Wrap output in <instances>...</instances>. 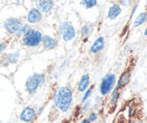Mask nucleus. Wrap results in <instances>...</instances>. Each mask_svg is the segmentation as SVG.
Instances as JSON below:
<instances>
[{"label":"nucleus","mask_w":147,"mask_h":123,"mask_svg":"<svg viewBox=\"0 0 147 123\" xmlns=\"http://www.w3.org/2000/svg\"><path fill=\"white\" fill-rule=\"evenodd\" d=\"M53 101L55 106L62 112H67L73 101V94L71 90L66 86L58 88L55 92Z\"/></svg>","instance_id":"obj_1"},{"label":"nucleus","mask_w":147,"mask_h":123,"mask_svg":"<svg viewBox=\"0 0 147 123\" xmlns=\"http://www.w3.org/2000/svg\"><path fill=\"white\" fill-rule=\"evenodd\" d=\"M42 35L39 30L30 28L23 36V43L27 47H37L42 42Z\"/></svg>","instance_id":"obj_2"},{"label":"nucleus","mask_w":147,"mask_h":123,"mask_svg":"<svg viewBox=\"0 0 147 123\" xmlns=\"http://www.w3.org/2000/svg\"><path fill=\"white\" fill-rule=\"evenodd\" d=\"M45 81V78L41 73H34L30 76L26 82V87L30 94H34L37 90L39 86L42 84Z\"/></svg>","instance_id":"obj_3"},{"label":"nucleus","mask_w":147,"mask_h":123,"mask_svg":"<svg viewBox=\"0 0 147 123\" xmlns=\"http://www.w3.org/2000/svg\"><path fill=\"white\" fill-rule=\"evenodd\" d=\"M116 82V76L109 73L103 77L100 85V92L102 95H107L113 89Z\"/></svg>","instance_id":"obj_4"},{"label":"nucleus","mask_w":147,"mask_h":123,"mask_svg":"<svg viewBox=\"0 0 147 123\" xmlns=\"http://www.w3.org/2000/svg\"><path fill=\"white\" fill-rule=\"evenodd\" d=\"M60 33L62 38L64 41L68 42L75 38L76 35V32L73 26L67 23V22H63L60 27Z\"/></svg>","instance_id":"obj_5"},{"label":"nucleus","mask_w":147,"mask_h":123,"mask_svg":"<svg viewBox=\"0 0 147 123\" xmlns=\"http://www.w3.org/2000/svg\"><path fill=\"white\" fill-rule=\"evenodd\" d=\"M22 21L20 19L17 18H9L4 22V27L5 30L8 33L11 34L17 33V32L20 30L22 27Z\"/></svg>","instance_id":"obj_6"},{"label":"nucleus","mask_w":147,"mask_h":123,"mask_svg":"<svg viewBox=\"0 0 147 123\" xmlns=\"http://www.w3.org/2000/svg\"><path fill=\"white\" fill-rule=\"evenodd\" d=\"M36 6L40 12L47 13L52 11L54 7L53 0H36Z\"/></svg>","instance_id":"obj_7"},{"label":"nucleus","mask_w":147,"mask_h":123,"mask_svg":"<svg viewBox=\"0 0 147 123\" xmlns=\"http://www.w3.org/2000/svg\"><path fill=\"white\" fill-rule=\"evenodd\" d=\"M42 19V14L37 8H32L30 10L27 14V20L30 23L34 24L40 22Z\"/></svg>","instance_id":"obj_8"},{"label":"nucleus","mask_w":147,"mask_h":123,"mask_svg":"<svg viewBox=\"0 0 147 123\" xmlns=\"http://www.w3.org/2000/svg\"><path fill=\"white\" fill-rule=\"evenodd\" d=\"M34 115H35L34 109L30 107H27L24 108L20 114V120L25 122H30V121L32 120Z\"/></svg>","instance_id":"obj_9"},{"label":"nucleus","mask_w":147,"mask_h":123,"mask_svg":"<svg viewBox=\"0 0 147 123\" xmlns=\"http://www.w3.org/2000/svg\"><path fill=\"white\" fill-rule=\"evenodd\" d=\"M131 78V73L130 72L126 71H124L121 74V76H120V79H119V82H118V84L116 86V87L115 88L113 92H119V89H121V87L124 86L125 85L129 83V80H130Z\"/></svg>","instance_id":"obj_10"},{"label":"nucleus","mask_w":147,"mask_h":123,"mask_svg":"<svg viewBox=\"0 0 147 123\" xmlns=\"http://www.w3.org/2000/svg\"><path fill=\"white\" fill-rule=\"evenodd\" d=\"M105 42L103 37H99L96 39L90 47V52L92 53H98L104 48Z\"/></svg>","instance_id":"obj_11"},{"label":"nucleus","mask_w":147,"mask_h":123,"mask_svg":"<svg viewBox=\"0 0 147 123\" xmlns=\"http://www.w3.org/2000/svg\"><path fill=\"white\" fill-rule=\"evenodd\" d=\"M42 42L44 47L47 49H54L57 46V40L49 35L43 36Z\"/></svg>","instance_id":"obj_12"},{"label":"nucleus","mask_w":147,"mask_h":123,"mask_svg":"<svg viewBox=\"0 0 147 123\" xmlns=\"http://www.w3.org/2000/svg\"><path fill=\"white\" fill-rule=\"evenodd\" d=\"M121 12V8L120 6L117 4H114L109 8V12H108V17L111 20H113L118 17V16Z\"/></svg>","instance_id":"obj_13"},{"label":"nucleus","mask_w":147,"mask_h":123,"mask_svg":"<svg viewBox=\"0 0 147 123\" xmlns=\"http://www.w3.org/2000/svg\"><path fill=\"white\" fill-rule=\"evenodd\" d=\"M89 84H90V76L88 74H84L80 79L78 86L79 92H84L89 86Z\"/></svg>","instance_id":"obj_14"},{"label":"nucleus","mask_w":147,"mask_h":123,"mask_svg":"<svg viewBox=\"0 0 147 123\" xmlns=\"http://www.w3.org/2000/svg\"><path fill=\"white\" fill-rule=\"evenodd\" d=\"M20 57V53L19 52H14V53H11L7 54L4 59H5L6 63H8V64H15V63L18 62Z\"/></svg>","instance_id":"obj_15"},{"label":"nucleus","mask_w":147,"mask_h":123,"mask_svg":"<svg viewBox=\"0 0 147 123\" xmlns=\"http://www.w3.org/2000/svg\"><path fill=\"white\" fill-rule=\"evenodd\" d=\"M147 19V13L146 12H143L141 13L136 19L135 20L134 23V27H138V26L141 25L142 24H143L145 21Z\"/></svg>","instance_id":"obj_16"},{"label":"nucleus","mask_w":147,"mask_h":123,"mask_svg":"<svg viewBox=\"0 0 147 123\" xmlns=\"http://www.w3.org/2000/svg\"><path fill=\"white\" fill-rule=\"evenodd\" d=\"M82 4L86 9H90L94 7L97 4V0H82Z\"/></svg>","instance_id":"obj_17"},{"label":"nucleus","mask_w":147,"mask_h":123,"mask_svg":"<svg viewBox=\"0 0 147 123\" xmlns=\"http://www.w3.org/2000/svg\"><path fill=\"white\" fill-rule=\"evenodd\" d=\"M29 29H30V26L28 24H24V25L22 26L20 30L17 32V36L18 37H23L26 34V33L28 31Z\"/></svg>","instance_id":"obj_18"},{"label":"nucleus","mask_w":147,"mask_h":123,"mask_svg":"<svg viewBox=\"0 0 147 123\" xmlns=\"http://www.w3.org/2000/svg\"><path fill=\"white\" fill-rule=\"evenodd\" d=\"M80 33H81V35L83 37H86L90 33V28H89V27L88 25L83 26V27L81 28V30H80Z\"/></svg>","instance_id":"obj_19"},{"label":"nucleus","mask_w":147,"mask_h":123,"mask_svg":"<svg viewBox=\"0 0 147 123\" xmlns=\"http://www.w3.org/2000/svg\"><path fill=\"white\" fill-rule=\"evenodd\" d=\"M91 94H92V89H88V90L86 92V94H85L84 96H83V99H82V102H84L85 101L87 100V99L90 96V95H91Z\"/></svg>","instance_id":"obj_20"},{"label":"nucleus","mask_w":147,"mask_h":123,"mask_svg":"<svg viewBox=\"0 0 147 123\" xmlns=\"http://www.w3.org/2000/svg\"><path fill=\"white\" fill-rule=\"evenodd\" d=\"M97 119V115H96V114L95 113H91L90 115V116H89V120L90 121V122H93V121H95Z\"/></svg>","instance_id":"obj_21"},{"label":"nucleus","mask_w":147,"mask_h":123,"mask_svg":"<svg viewBox=\"0 0 147 123\" xmlns=\"http://www.w3.org/2000/svg\"><path fill=\"white\" fill-rule=\"evenodd\" d=\"M131 0H121V3L123 7H127L130 4Z\"/></svg>","instance_id":"obj_22"},{"label":"nucleus","mask_w":147,"mask_h":123,"mask_svg":"<svg viewBox=\"0 0 147 123\" xmlns=\"http://www.w3.org/2000/svg\"><path fill=\"white\" fill-rule=\"evenodd\" d=\"M7 44L6 43L0 44V53H1L4 50H5L6 48H7Z\"/></svg>","instance_id":"obj_23"},{"label":"nucleus","mask_w":147,"mask_h":123,"mask_svg":"<svg viewBox=\"0 0 147 123\" xmlns=\"http://www.w3.org/2000/svg\"><path fill=\"white\" fill-rule=\"evenodd\" d=\"M81 123H90V121L88 120H84L82 121Z\"/></svg>","instance_id":"obj_24"},{"label":"nucleus","mask_w":147,"mask_h":123,"mask_svg":"<svg viewBox=\"0 0 147 123\" xmlns=\"http://www.w3.org/2000/svg\"><path fill=\"white\" fill-rule=\"evenodd\" d=\"M144 34H145V35H147V28H146V30H145V33H144Z\"/></svg>","instance_id":"obj_25"},{"label":"nucleus","mask_w":147,"mask_h":123,"mask_svg":"<svg viewBox=\"0 0 147 123\" xmlns=\"http://www.w3.org/2000/svg\"><path fill=\"white\" fill-rule=\"evenodd\" d=\"M132 1H136V0H132Z\"/></svg>","instance_id":"obj_26"}]
</instances>
